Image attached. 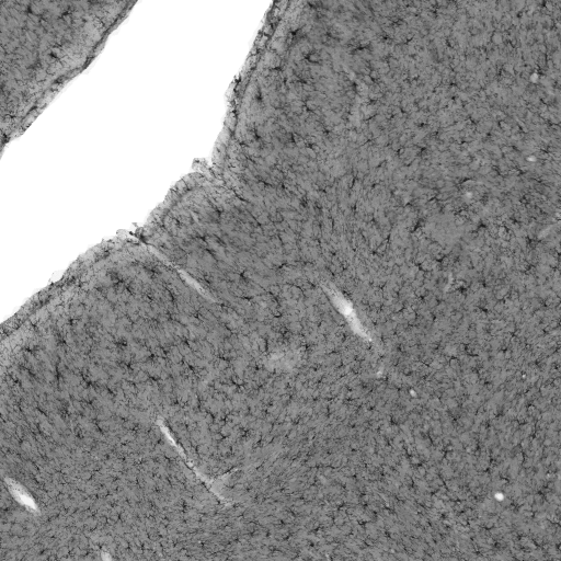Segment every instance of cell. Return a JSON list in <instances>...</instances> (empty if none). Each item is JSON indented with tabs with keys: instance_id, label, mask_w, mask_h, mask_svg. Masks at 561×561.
I'll return each instance as SVG.
<instances>
[{
	"instance_id": "6da1fadb",
	"label": "cell",
	"mask_w": 561,
	"mask_h": 561,
	"mask_svg": "<svg viewBox=\"0 0 561 561\" xmlns=\"http://www.w3.org/2000/svg\"><path fill=\"white\" fill-rule=\"evenodd\" d=\"M1 4L2 128L11 134L89 64L124 9L96 2Z\"/></svg>"
}]
</instances>
